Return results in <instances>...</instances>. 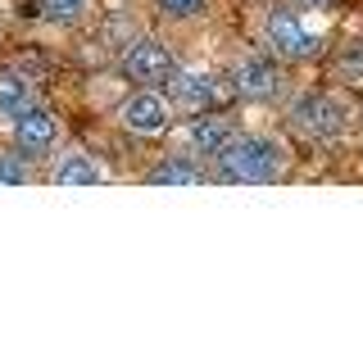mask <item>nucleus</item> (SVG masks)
<instances>
[{
	"instance_id": "1",
	"label": "nucleus",
	"mask_w": 363,
	"mask_h": 340,
	"mask_svg": "<svg viewBox=\"0 0 363 340\" xmlns=\"http://www.w3.org/2000/svg\"><path fill=\"white\" fill-rule=\"evenodd\" d=\"M218 164H223V177H232V181L277 186L291 173V145L272 132H236Z\"/></svg>"
},
{
	"instance_id": "2",
	"label": "nucleus",
	"mask_w": 363,
	"mask_h": 340,
	"mask_svg": "<svg viewBox=\"0 0 363 340\" xmlns=\"http://www.w3.org/2000/svg\"><path fill=\"white\" fill-rule=\"evenodd\" d=\"M264 41H268V50L277 55L281 64H309V60L323 55V32H318L313 23L304 18V9H295V5L268 9Z\"/></svg>"
},
{
	"instance_id": "3",
	"label": "nucleus",
	"mask_w": 363,
	"mask_h": 340,
	"mask_svg": "<svg viewBox=\"0 0 363 340\" xmlns=\"http://www.w3.org/2000/svg\"><path fill=\"white\" fill-rule=\"evenodd\" d=\"M118 128L128 136H141V141L168 136L177 128V105L168 100V91H159V86H136L118 105Z\"/></svg>"
},
{
	"instance_id": "4",
	"label": "nucleus",
	"mask_w": 363,
	"mask_h": 340,
	"mask_svg": "<svg viewBox=\"0 0 363 340\" xmlns=\"http://www.w3.org/2000/svg\"><path fill=\"white\" fill-rule=\"evenodd\" d=\"M291 123L304 136H313V141H336L350 128V105L336 91H304L291 105Z\"/></svg>"
},
{
	"instance_id": "5",
	"label": "nucleus",
	"mask_w": 363,
	"mask_h": 340,
	"mask_svg": "<svg viewBox=\"0 0 363 340\" xmlns=\"http://www.w3.org/2000/svg\"><path fill=\"white\" fill-rule=\"evenodd\" d=\"M9 141H14V150H23L28 159H45V154H55L64 145V123H60V113L50 105L32 100L23 113L9 118Z\"/></svg>"
},
{
	"instance_id": "6",
	"label": "nucleus",
	"mask_w": 363,
	"mask_h": 340,
	"mask_svg": "<svg viewBox=\"0 0 363 340\" xmlns=\"http://www.w3.org/2000/svg\"><path fill=\"white\" fill-rule=\"evenodd\" d=\"M177 55L164 37H136L128 50H123V73L132 77L136 86H159L168 91V82L177 77Z\"/></svg>"
},
{
	"instance_id": "7",
	"label": "nucleus",
	"mask_w": 363,
	"mask_h": 340,
	"mask_svg": "<svg viewBox=\"0 0 363 340\" xmlns=\"http://www.w3.org/2000/svg\"><path fill=\"white\" fill-rule=\"evenodd\" d=\"M50 186H68V191H77V186H109L113 173H109V164L100 159L96 150H86V145H64V150H55V164H50Z\"/></svg>"
},
{
	"instance_id": "8",
	"label": "nucleus",
	"mask_w": 363,
	"mask_h": 340,
	"mask_svg": "<svg viewBox=\"0 0 363 340\" xmlns=\"http://www.w3.org/2000/svg\"><path fill=\"white\" fill-rule=\"evenodd\" d=\"M232 136H236L232 118H223V113H213V109H200L182 123V150L196 154L200 164H218L223 150L232 145Z\"/></svg>"
},
{
	"instance_id": "9",
	"label": "nucleus",
	"mask_w": 363,
	"mask_h": 340,
	"mask_svg": "<svg viewBox=\"0 0 363 340\" xmlns=\"http://www.w3.org/2000/svg\"><path fill=\"white\" fill-rule=\"evenodd\" d=\"M236 91H241L245 100H277L286 96V73H281V60L268 50H255L245 55L241 64H236Z\"/></svg>"
},
{
	"instance_id": "10",
	"label": "nucleus",
	"mask_w": 363,
	"mask_h": 340,
	"mask_svg": "<svg viewBox=\"0 0 363 340\" xmlns=\"http://www.w3.org/2000/svg\"><path fill=\"white\" fill-rule=\"evenodd\" d=\"M213 96H218V86H213L209 73H200V68H177V77L168 82V100H173L177 109H213Z\"/></svg>"
},
{
	"instance_id": "11",
	"label": "nucleus",
	"mask_w": 363,
	"mask_h": 340,
	"mask_svg": "<svg viewBox=\"0 0 363 340\" xmlns=\"http://www.w3.org/2000/svg\"><path fill=\"white\" fill-rule=\"evenodd\" d=\"M145 181H150V186H204L209 173H204V164H200L196 154L177 150V154H164V159H159L150 173H145Z\"/></svg>"
},
{
	"instance_id": "12",
	"label": "nucleus",
	"mask_w": 363,
	"mask_h": 340,
	"mask_svg": "<svg viewBox=\"0 0 363 340\" xmlns=\"http://www.w3.org/2000/svg\"><path fill=\"white\" fill-rule=\"evenodd\" d=\"M32 100H37V91H32L28 77H23L18 68H0V118H14Z\"/></svg>"
},
{
	"instance_id": "13",
	"label": "nucleus",
	"mask_w": 363,
	"mask_h": 340,
	"mask_svg": "<svg viewBox=\"0 0 363 340\" xmlns=\"http://www.w3.org/2000/svg\"><path fill=\"white\" fill-rule=\"evenodd\" d=\"M37 168L23 150H0V186H32Z\"/></svg>"
},
{
	"instance_id": "14",
	"label": "nucleus",
	"mask_w": 363,
	"mask_h": 340,
	"mask_svg": "<svg viewBox=\"0 0 363 340\" xmlns=\"http://www.w3.org/2000/svg\"><path fill=\"white\" fill-rule=\"evenodd\" d=\"M37 5H41V18L45 23H60V28L82 23L91 14V0H37Z\"/></svg>"
},
{
	"instance_id": "15",
	"label": "nucleus",
	"mask_w": 363,
	"mask_h": 340,
	"mask_svg": "<svg viewBox=\"0 0 363 340\" xmlns=\"http://www.w3.org/2000/svg\"><path fill=\"white\" fill-rule=\"evenodd\" d=\"M155 14L168 18V23H196L204 18V9H209V0H150Z\"/></svg>"
},
{
	"instance_id": "16",
	"label": "nucleus",
	"mask_w": 363,
	"mask_h": 340,
	"mask_svg": "<svg viewBox=\"0 0 363 340\" xmlns=\"http://www.w3.org/2000/svg\"><path fill=\"white\" fill-rule=\"evenodd\" d=\"M336 77L350 86H363V55L359 60H336Z\"/></svg>"
},
{
	"instance_id": "17",
	"label": "nucleus",
	"mask_w": 363,
	"mask_h": 340,
	"mask_svg": "<svg viewBox=\"0 0 363 340\" xmlns=\"http://www.w3.org/2000/svg\"><path fill=\"white\" fill-rule=\"evenodd\" d=\"M286 5H295V9H304V14H309V9H323L327 0H286Z\"/></svg>"
}]
</instances>
